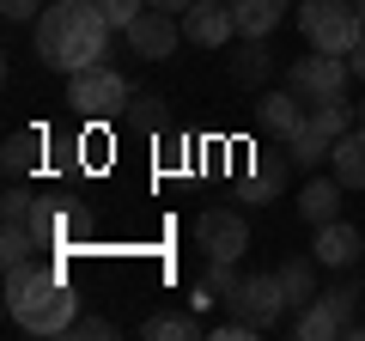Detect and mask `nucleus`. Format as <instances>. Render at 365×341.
Listing matches in <instances>:
<instances>
[{"label":"nucleus","instance_id":"f257e3e1","mask_svg":"<svg viewBox=\"0 0 365 341\" xmlns=\"http://www.w3.org/2000/svg\"><path fill=\"white\" fill-rule=\"evenodd\" d=\"M110 19L98 0H55L37 13V61L55 73H79V67L104 61L110 49Z\"/></svg>","mask_w":365,"mask_h":341},{"label":"nucleus","instance_id":"f03ea898","mask_svg":"<svg viewBox=\"0 0 365 341\" xmlns=\"http://www.w3.org/2000/svg\"><path fill=\"white\" fill-rule=\"evenodd\" d=\"M6 311L31 335H67L79 317V299L49 263H25V268H6Z\"/></svg>","mask_w":365,"mask_h":341},{"label":"nucleus","instance_id":"7ed1b4c3","mask_svg":"<svg viewBox=\"0 0 365 341\" xmlns=\"http://www.w3.org/2000/svg\"><path fill=\"white\" fill-rule=\"evenodd\" d=\"M299 31L311 49H329V55H353L365 31V13L353 0H299Z\"/></svg>","mask_w":365,"mask_h":341},{"label":"nucleus","instance_id":"20e7f679","mask_svg":"<svg viewBox=\"0 0 365 341\" xmlns=\"http://www.w3.org/2000/svg\"><path fill=\"white\" fill-rule=\"evenodd\" d=\"M67 104H73V116H86V122L122 116V104H128V79H122L110 61H91V67H79V73H67Z\"/></svg>","mask_w":365,"mask_h":341},{"label":"nucleus","instance_id":"39448f33","mask_svg":"<svg viewBox=\"0 0 365 341\" xmlns=\"http://www.w3.org/2000/svg\"><path fill=\"white\" fill-rule=\"evenodd\" d=\"M347 79H353V61L347 55H329V49H311V55H299L292 61V73H287V86L311 104V98H329V92H347Z\"/></svg>","mask_w":365,"mask_h":341},{"label":"nucleus","instance_id":"423d86ee","mask_svg":"<svg viewBox=\"0 0 365 341\" xmlns=\"http://www.w3.org/2000/svg\"><path fill=\"white\" fill-rule=\"evenodd\" d=\"M195 244L207 250V256H225V263H237L250 250V220L237 208H207L195 220Z\"/></svg>","mask_w":365,"mask_h":341},{"label":"nucleus","instance_id":"0eeeda50","mask_svg":"<svg viewBox=\"0 0 365 341\" xmlns=\"http://www.w3.org/2000/svg\"><path fill=\"white\" fill-rule=\"evenodd\" d=\"M225 305H232L237 317H250V323L268 335V329L280 323V311H287V292H280V280H274V275H244V280H237V292H232Z\"/></svg>","mask_w":365,"mask_h":341},{"label":"nucleus","instance_id":"6e6552de","mask_svg":"<svg viewBox=\"0 0 365 341\" xmlns=\"http://www.w3.org/2000/svg\"><path fill=\"white\" fill-rule=\"evenodd\" d=\"M122 37H128V49H134V55H146V61H165V55H177L182 19H177V13H165V6H146V13L134 19Z\"/></svg>","mask_w":365,"mask_h":341},{"label":"nucleus","instance_id":"1a4fd4ad","mask_svg":"<svg viewBox=\"0 0 365 341\" xmlns=\"http://www.w3.org/2000/svg\"><path fill=\"white\" fill-rule=\"evenodd\" d=\"M232 6L225 0H195L189 13H182V37L195 43V49H225L232 43Z\"/></svg>","mask_w":365,"mask_h":341},{"label":"nucleus","instance_id":"9d476101","mask_svg":"<svg viewBox=\"0 0 365 341\" xmlns=\"http://www.w3.org/2000/svg\"><path fill=\"white\" fill-rule=\"evenodd\" d=\"M287 177H292V153H287V158H280V153H262L256 170L237 183V201H244V208H268V201L287 189Z\"/></svg>","mask_w":365,"mask_h":341},{"label":"nucleus","instance_id":"9b49d317","mask_svg":"<svg viewBox=\"0 0 365 341\" xmlns=\"http://www.w3.org/2000/svg\"><path fill=\"white\" fill-rule=\"evenodd\" d=\"M311 256H317L323 268H341V275H347V268L365 256V238L353 232L347 220H329V225H317V244H311Z\"/></svg>","mask_w":365,"mask_h":341},{"label":"nucleus","instance_id":"f8f14e48","mask_svg":"<svg viewBox=\"0 0 365 341\" xmlns=\"http://www.w3.org/2000/svg\"><path fill=\"white\" fill-rule=\"evenodd\" d=\"M304 110H311V104H304L292 86H280V92H262V98H256V122H262L268 134H280V141H292V134L304 128Z\"/></svg>","mask_w":365,"mask_h":341},{"label":"nucleus","instance_id":"ddd939ff","mask_svg":"<svg viewBox=\"0 0 365 341\" xmlns=\"http://www.w3.org/2000/svg\"><path fill=\"white\" fill-rule=\"evenodd\" d=\"M317 268H323L317 256H287V263L274 268V280H280V292H287V311H304V305L323 292L317 287Z\"/></svg>","mask_w":365,"mask_h":341},{"label":"nucleus","instance_id":"4468645a","mask_svg":"<svg viewBox=\"0 0 365 341\" xmlns=\"http://www.w3.org/2000/svg\"><path fill=\"white\" fill-rule=\"evenodd\" d=\"M341 195H347V183H341L335 170H329V177H311L304 195H299V213L311 225H329V220H341Z\"/></svg>","mask_w":365,"mask_h":341},{"label":"nucleus","instance_id":"2eb2a0df","mask_svg":"<svg viewBox=\"0 0 365 341\" xmlns=\"http://www.w3.org/2000/svg\"><path fill=\"white\" fill-rule=\"evenodd\" d=\"M329 170H335L347 189H365V128H359V122L329 146Z\"/></svg>","mask_w":365,"mask_h":341},{"label":"nucleus","instance_id":"dca6fc26","mask_svg":"<svg viewBox=\"0 0 365 341\" xmlns=\"http://www.w3.org/2000/svg\"><path fill=\"white\" fill-rule=\"evenodd\" d=\"M274 73V49L268 37H244L232 49V86H262V79Z\"/></svg>","mask_w":365,"mask_h":341},{"label":"nucleus","instance_id":"f3484780","mask_svg":"<svg viewBox=\"0 0 365 341\" xmlns=\"http://www.w3.org/2000/svg\"><path fill=\"white\" fill-rule=\"evenodd\" d=\"M140 335L146 341H195V335H207V329H201L195 311H158V317L140 323Z\"/></svg>","mask_w":365,"mask_h":341},{"label":"nucleus","instance_id":"a211bd4d","mask_svg":"<svg viewBox=\"0 0 365 341\" xmlns=\"http://www.w3.org/2000/svg\"><path fill=\"white\" fill-rule=\"evenodd\" d=\"M37 250H43V238L31 232V220H6V238H0V263H6V268H25V263H37Z\"/></svg>","mask_w":365,"mask_h":341},{"label":"nucleus","instance_id":"6ab92c4d","mask_svg":"<svg viewBox=\"0 0 365 341\" xmlns=\"http://www.w3.org/2000/svg\"><path fill=\"white\" fill-rule=\"evenodd\" d=\"M37 153H43V134L37 128H19V134H6V153H0V165H6V177H31V165H37Z\"/></svg>","mask_w":365,"mask_h":341},{"label":"nucleus","instance_id":"aec40b11","mask_svg":"<svg viewBox=\"0 0 365 341\" xmlns=\"http://www.w3.org/2000/svg\"><path fill=\"white\" fill-rule=\"evenodd\" d=\"M329 146H335V141H329V134H317L311 122H304V128L287 141V153H292V165H299V170H317V165H329Z\"/></svg>","mask_w":365,"mask_h":341},{"label":"nucleus","instance_id":"412c9836","mask_svg":"<svg viewBox=\"0 0 365 341\" xmlns=\"http://www.w3.org/2000/svg\"><path fill=\"white\" fill-rule=\"evenodd\" d=\"M292 335H299V341H329V335H341V317L329 311L323 299H311L299 311V323H292Z\"/></svg>","mask_w":365,"mask_h":341},{"label":"nucleus","instance_id":"4be33fe9","mask_svg":"<svg viewBox=\"0 0 365 341\" xmlns=\"http://www.w3.org/2000/svg\"><path fill=\"white\" fill-rule=\"evenodd\" d=\"M317 299H323L329 305V311H335L341 317V335H347V323H353V311H359V305H365V287H359V280H335V287H329V292H317Z\"/></svg>","mask_w":365,"mask_h":341},{"label":"nucleus","instance_id":"5701e85b","mask_svg":"<svg viewBox=\"0 0 365 341\" xmlns=\"http://www.w3.org/2000/svg\"><path fill=\"white\" fill-rule=\"evenodd\" d=\"M122 122H128V128H158V122H165V98L158 92H128Z\"/></svg>","mask_w":365,"mask_h":341},{"label":"nucleus","instance_id":"b1692460","mask_svg":"<svg viewBox=\"0 0 365 341\" xmlns=\"http://www.w3.org/2000/svg\"><path fill=\"white\" fill-rule=\"evenodd\" d=\"M237 280H244V275H237V263H225V256H207V275H201V287H207L213 299H232Z\"/></svg>","mask_w":365,"mask_h":341},{"label":"nucleus","instance_id":"393cba45","mask_svg":"<svg viewBox=\"0 0 365 341\" xmlns=\"http://www.w3.org/2000/svg\"><path fill=\"white\" fill-rule=\"evenodd\" d=\"M98 6H104V19H110V25H116V31H128L134 19H140L146 6H153V0H98Z\"/></svg>","mask_w":365,"mask_h":341},{"label":"nucleus","instance_id":"a878e982","mask_svg":"<svg viewBox=\"0 0 365 341\" xmlns=\"http://www.w3.org/2000/svg\"><path fill=\"white\" fill-rule=\"evenodd\" d=\"M0 213H6V220H31V213H37V195H31V189H6V195H0Z\"/></svg>","mask_w":365,"mask_h":341},{"label":"nucleus","instance_id":"bb28decb","mask_svg":"<svg viewBox=\"0 0 365 341\" xmlns=\"http://www.w3.org/2000/svg\"><path fill=\"white\" fill-rule=\"evenodd\" d=\"M67 335H73V341H110V335H116V323H110V317H73Z\"/></svg>","mask_w":365,"mask_h":341},{"label":"nucleus","instance_id":"cd10ccee","mask_svg":"<svg viewBox=\"0 0 365 341\" xmlns=\"http://www.w3.org/2000/svg\"><path fill=\"white\" fill-rule=\"evenodd\" d=\"M0 13L13 19V25H25V19H37V13H43V0H0Z\"/></svg>","mask_w":365,"mask_h":341},{"label":"nucleus","instance_id":"c85d7f7f","mask_svg":"<svg viewBox=\"0 0 365 341\" xmlns=\"http://www.w3.org/2000/svg\"><path fill=\"white\" fill-rule=\"evenodd\" d=\"M347 61H353V79H365V31H359V43H353V55H347Z\"/></svg>","mask_w":365,"mask_h":341},{"label":"nucleus","instance_id":"c756f323","mask_svg":"<svg viewBox=\"0 0 365 341\" xmlns=\"http://www.w3.org/2000/svg\"><path fill=\"white\" fill-rule=\"evenodd\" d=\"M153 6H165V13H177V19H182L189 6H195V0H153Z\"/></svg>","mask_w":365,"mask_h":341},{"label":"nucleus","instance_id":"7c9ffc66","mask_svg":"<svg viewBox=\"0 0 365 341\" xmlns=\"http://www.w3.org/2000/svg\"><path fill=\"white\" fill-rule=\"evenodd\" d=\"M359 128H365V104H359Z\"/></svg>","mask_w":365,"mask_h":341},{"label":"nucleus","instance_id":"2f4dec72","mask_svg":"<svg viewBox=\"0 0 365 341\" xmlns=\"http://www.w3.org/2000/svg\"><path fill=\"white\" fill-rule=\"evenodd\" d=\"M353 6H359V13H365V0H353Z\"/></svg>","mask_w":365,"mask_h":341}]
</instances>
